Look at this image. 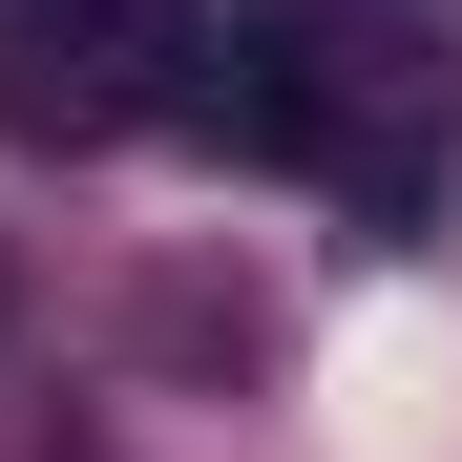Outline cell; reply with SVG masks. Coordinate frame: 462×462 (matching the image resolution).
<instances>
[{"mask_svg": "<svg viewBox=\"0 0 462 462\" xmlns=\"http://www.w3.org/2000/svg\"><path fill=\"white\" fill-rule=\"evenodd\" d=\"M189 85H210V22L189 0H0V126L22 147L189 126Z\"/></svg>", "mask_w": 462, "mask_h": 462, "instance_id": "cell-1", "label": "cell"}]
</instances>
